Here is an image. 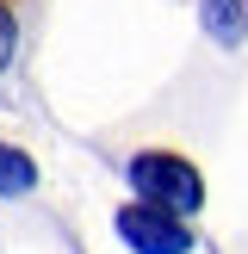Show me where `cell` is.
<instances>
[{
  "mask_svg": "<svg viewBox=\"0 0 248 254\" xmlns=\"http://www.w3.org/2000/svg\"><path fill=\"white\" fill-rule=\"evenodd\" d=\"M31 180H37L31 155H19V149H0V192H25Z\"/></svg>",
  "mask_w": 248,
  "mask_h": 254,
  "instance_id": "3",
  "label": "cell"
},
{
  "mask_svg": "<svg viewBox=\"0 0 248 254\" xmlns=\"http://www.w3.org/2000/svg\"><path fill=\"white\" fill-rule=\"evenodd\" d=\"M12 12H19V0H0V68L12 56Z\"/></svg>",
  "mask_w": 248,
  "mask_h": 254,
  "instance_id": "4",
  "label": "cell"
},
{
  "mask_svg": "<svg viewBox=\"0 0 248 254\" xmlns=\"http://www.w3.org/2000/svg\"><path fill=\"white\" fill-rule=\"evenodd\" d=\"M118 236L130 242L136 254H186L192 248V230H186L174 211H161V205H130V211H118Z\"/></svg>",
  "mask_w": 248,
  "mask_h": 254,
  "instance_id": "2",
  "label": "cell"
},
{
  "mask_svg": "<svg viewBox=\"0 0 248 254\" xmlns=\"http://www.w3.org/2000/svg\"><path fill=\"white\" fill-rule=\"evenodd\" d=\"M130 186L149 198V205L174 211V217H192L198 198H205L198 174L186 168V161H174V155H136V161H130Z\"/></svg>",
  "mask_w": 248,
  "mask_h": 254,
  "instance_id": "1",
  "label": "cell"
}]
</instances>
